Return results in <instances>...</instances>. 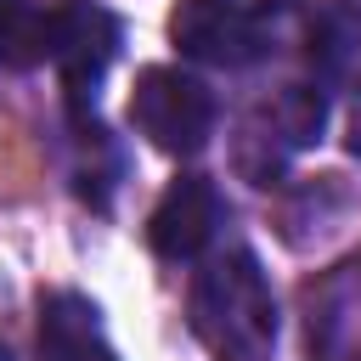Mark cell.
Here are the masks:
<instances>
[{
  "mask_svg": "<svg viewBox=\"0 0 361 361\" xmlns=\"http://www.w3.org/2000/svg\"><path fill=\"white\" fill-rule=\"evenodd\" d=\"M192 333L214 361H271L276 350V293L254 248L231 243L203 259L192 282Z\"/></svg>",
  "mask_w": 361,
  "mask_h": 361,
  "instance_id": "obj_1",
  "label": "cell"
},
{
  "mask_svg": "<svg viewBox=\"0 0 361 361\" xmlns=\"http://www.w3.org/2000/svg\"><path fill=\"white\" fill-rule=\"evenodd\" d=\"M288 6H248V0H180L169 17V39L180 56L209 68H248L282 45Z\"/></svg>",
  "mask_w": 361,
  "mask_h": 361,
  "instance_id": "obj_2",
  "label": "cell"
},
{
  "mask_svg": "<svg viewBox=\"0 0 361 361\" xmlns=\"http://www.w3.org/2000/svg\"><path fill=\"white\" fill-rule=\"evenodd\" d=\"M214 118H220L214 90L197 73H186V68L152 62L130 85V124H135V135H147L169 158H197L214 141Z\"/></svg>",
  "mask_w": 361,
  "mask_h": 361,
  "instance_id": "obj_3",
  "label": "cell"
},
{
  "mask_svg": "<svg viewBox=\"0 0 361 361\" xmlns=\"http://www.w3.org/2000/svg\"><path fill=\"white\" fill-rule=\"evenodd\" d=\"M118 45H124V23L102 0H62L56 6V56L51 62L62 73L68 107H96V90H102L107 68L118 62Z\"/></svg>",
  "mask_w": 361,
  "mask_h": 361,
  "instance_id": "obj_4",
  "label": "cell"
},
{
  "mask_svg": "<svg viewBox=\"0 0 361 361\" xmlns=\"http://www.w3.org/2000/svg\"><path fill=\"white\" fill-rule=\"evenodd\" d=\"M226 214L231 209H226V197L209 175H175L164 186V197L152 203V214H147V243H152L158 259H175V265L203 259L214 248Z\"/></svg>",
  "mask_w": 361,
  "mask_h": 361,
  "instance_id": "obj_5",
  "label": "cell"
},
{
  "mask_svg": "<svg viewBox=\"0 0 361 361\" xmlns=\"http://www.w3.org/2000/svg\"><path fill=\"white\" fill-rule=\"evenodd\" d=\"M305 355L361 361V259H344L305 293Z\"/></svg>",
  "mask_w": 361,
  "mask_h": 361,
  "instance_id": "obj_6",
  "label": "cell"
},
{
  "mask_svg": "<svg viewBox=\"0 0 361 361\" xmlns=\"http://www.w3.org/2000/svg\"><path fill=\"white\" fill-rule=\"evenodd\" d=\"M39 361H118L102 310L85 293L51 288L39 299Z\"/></svg>",
  "mask_w": 361,
  "mask_h": 361,
  "instance_id": "obj_7",
  "label": "cell"
},
{
  "mask_svg": "<svg viewBox=\"0 0 361 361\" xmlns=\"http://www.w3.org/2000/svg\"><path fill=\"white\" fill-rule=\"evenodd\" d=\"M56 56V6L45 0H0V68L23 73Z\"/></svg>",
  "mask_w": 361,
  "mask_h": 361,
  "instance_id": "obj_8",
  "label": "cell"
},
{
  "mask_svg": "<svg viewBox=\"0 0 361 361\" xmlns=\"http://www.w3.org/2000/svg\"><path fill=\"white\" fill-rule=\"evenodd\" d=\"M350 152L361 158V102H355V113H350Z\"/></svg>",
  "mask_w": 361,
  "mask_h": 361,
  "instance_id": "obj_9",
  "label": "cell"
},
{
  "mask_svg": "<svg viewBox=\"0 0 361 361\" xmlns=\"http://www.w3.org/2000/svg\"><path fill=\"white\" fill-rule=\"evenodd\" d=\"M0 361H11V350H6V338H0Z\"/></svg>",
  "mask_w": 361,
  "mask_h": 361,
  "instance_id": "obj_10",
  "label": "cell"
}]
</instances>
